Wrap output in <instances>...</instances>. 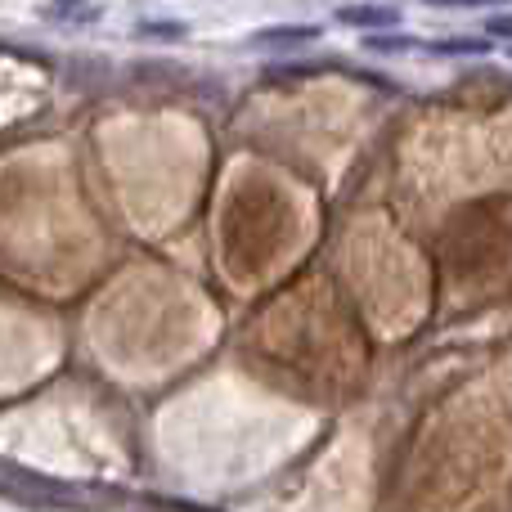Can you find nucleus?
<instances>
[{"label": "nucleus", "mask_w": 512, "mask_h": 512, "mask_svg": "<svg viewBox=\"0 0 512 512\" xmlns=\"http://www.w3.org/2000/svg\"><path fill=\"white\" fill-rule=\"evenodd\" d=\"M337 23L360 27V32H391L400 27V9L396 5H342L337 9Z\"/></svg>", "instance_id": "obj_2"}, {"label": "nucleus", "mask_w": 512, "mask_h": 512, "mask_svg": "<svg viewBox=\"0 0 512 512\" xmlns=\"http://www.w3.org/2000/svg\"><path fill=\"white\" fill-rule=\"evenodd\" d=\"M427 5H450V9H486V5H508V0H427Z\"/></svg>", "instance_id": "obj_7"}, {"label": "nucleus", "mask_w": 512, "mask_h": 512, "mask_svg": "<svg viewBox=\"0 0 512 512\" xmlns=\"http://www.w3.org/2000/svg\"><path fill=\"white\" fill-rule=\"evenodd\" d=\"M486 36L490 41H512V14H490L486 18Z\"/></svg>", "instance_id": "obj_6"}, {"label": "nucleus", "mask_w": 512, "mask_h": 512, "mask_svg": "<svg viewBox=\"0 0 512 512\" xmlns=\"http://www.w3.org/2000/svg\"><path fill=\"white\" fill-rule=\"evenodd\" d=\"M423 50H432V54H486L490 45L477 41V36H459V41H423Z\"/></svg>", "instance_id": "obj_5"}, {"label": "nucleus", "mask_w": 512, "mask_h": 512, "mask_svg": "<svg viewBox=\"0 0 512 512\" xmlns=\"http://www.w3.org/2000/svg\"><path fill=\"white\" fill-rule=\"evenodd\" d=\"M135 41H185L189 27L180 18H144V23L131 27Z\"/></svg>", "instance_id": "obj_4"}, {"label": "nucleus", "mask_w": 512, "mask_h": 512, "mask_svg": "<svg viewBox=\"0 0 512 512\" xmlns=\"http://www.w3.org/2000/svg\"><path fill=\"white\" fill-rule=\"evenodd\" d=\"M41 18L63 23V27H86V23H99V18H104V9H99L95 0H45Z\"/></svg>", "instance_id": "obj_3"}, {"label": "nucleus", "mask_w": 512, "mask_h": 512, "mask_svg": "<svg viewBox=\"0 0 512 512\" xmlns=\"http://www.w3.org/2000/svg\"><path fill=\"white\" fill-rule=\"evenodd\" d=\"M324 27L315 23H279V27H261L248 36V50H292V45H310L319 41Z\"/></svg>", "instance_id": "obj_1"}]
</instances>
